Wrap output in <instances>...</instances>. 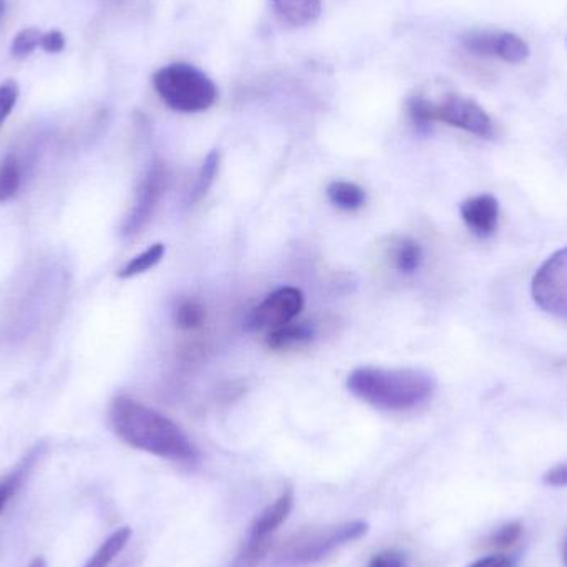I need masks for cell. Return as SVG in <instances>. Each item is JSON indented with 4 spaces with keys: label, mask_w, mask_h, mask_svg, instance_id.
<instances>
[{
    "label": "cell",
    "mask_w": 567,
    "mask_h": 567,
    "mask_svg": "<svg viewBox=\"0 0 567 567\" xmlns=\"http://www.w3.org/2000/svg\"><path fill=\"white\" fill-rule=\"evenodd\" d=\"M110 425L122 442L140 452L176 463H195L198 460V449L178 423L128 396L113 400Z\"/></svg>",
    "instance_id": "cell-1"
},
{
    "label": "cell",
    "mask_w": 567,
    "mask_h": 567,
    "mask_svg": "<svg viewBox=\"0 0 567 567\" xmlns=\"http://www.w3.org/2000/svg\"><path fill=\"white\" fill-rule=\"evenodd\" d=\"M435 380L425 370L360 367L347 379V389L362 402L385 412H405L435 393Z\"/></svg>",
    "instance_id": "cell-2"
},
{
    "label": "cell",
    "mask_w": 567,
    "mask_h": 567,
    "mask_svg": "<svg viewBox=\"0 0 567 567\" xmlns=\"http://www.w3.org/2000/svg\"><path fill=\"white\" fill-rule=\"evenodd\" d=\"M153 86L169 109L198 113L212 109L218 90L206 73L189 63H172L153 75Z\"/></svg>",
    "instance_id": "cell-3"
},
{
    "label": "cell",
    "mask_w": 567,
    "mask_h": 567,
    "mask_svg": "<svg viewBox=\"0 0 567 567\" xmlns=\"http://www.w3.org/2000/svg\"><path fill=\"white\" fill-rule=\"evenodd\" d=\"M369 533V525L363 522L342 523L326 528L309 529L293 536L279 553V565L307 566L322 561L340 546L357 542Z\"/></svg>",
    "instance_id": "cell-4"
},
{
    "label": "cell",
    "mask_w": 567,
    "mask_h": 567,
    "mask_svg": "<svg viewBox=\"0 0 567 567\" xmlns=\"http://www.w3.org/2000/svg\"><path fill=\"white\" fill-rule=\"evenodd\" d=\"M532 296L539 309L567 319V248L555 252L536 272Z\"/></svg>",
    "instance_id": "cell-5"
},
{
    "label": "cell",
    "mask_w": 567,
    "mask_h": 567,
    "mask_svg": "<svg viewBox=\"0 0 567 567\" xmlns=\"http://www.w3.org/2000/svg\"><path fill=\"white\" fill-rule=\"evenodd\" d=\"M166 186H168V169H166L165 163H153L136 188L132 209L123 219L122 236L132 238L148 225L150 219L155 215L163 193L166 192Z\"/></svg>",
    "instance_id": "cell-6"
},
{
    "label": "cell",
    "mask_w": 567,
    "mask_h": 567,
    "mask_svg": "<svg viewBox=\"0 0 567 567\" xmlns=\"http://www.w3.org/2000/svg\"><path fill=\"white\" fill-rule=\"evenodd\" d=\"M433 118L435 122L446 123L453 128L463 130L482 138H492L495 132L488 113L475 100L456 95V93L445 96L442 103H433Z\"/></svg>",
    "instance_id": "cell-7"
},
{
    "label": "cell",
    "mask_w": 567,
    "mask_h": 567,
    "mask_svg": "<svg viewBox=\"0 0 567 567\" xmlns=\"http://www.w3.org/2000/svg\"><path fill=\"white\" fill-rule=\"evenodd\" d=\"M303 307V293L297 287H281L269 293L249 316V330L279 329L292 322Z\"/></svg>",
    "instance_id": "cell-8"
},
{
    "label": "cell",
    "mask_w": 567,
    "mask_h": 567,
    "mask_svg": "<svg viewBox=\"0 0 567 567\" xmlns=\"http://www.w3.org/2000/svg\"><path fill=\"white\" fill-rule=\"evenodd\" d=\"M463 47L476 55L498 56L508 63H522L529 56V47L522 37L512 32L473 30L462 39Z\"/></svg>",
    "instance_id": "cell-9"
},
{
    "label": "cell",
    "mask_w": 567,
    "mask_h": 567,
    "mask_svg": "<svg viewBox=\"0 0 567 567\" xmlns=\"http://www.w3.org/2000/svg\"><path fill=\"white\" fill-rule=\"evenodd\" d=\"M293 502H296V498H293L292 489H287L252 522L248 548H246V555L243 556V565L252 566L261 558L266 542L289 518Z\"/></svg>",
    "instance_id": "cell-10"
},
{
    "label": "cell",
    "mask_w": 567,
    "mask_h": 567,
    "mask_svg": "<svg viewBox=\"0 0 567 567\" xmlns=\"http://www.w3.org/2000/svg\"><path fill=\"white\" fill-rule=\"evenodd\" d=\"M460 213L470 231L480 238H489L498 229L499 203L495 196L480 195L466 199Z\"/></svg>",
    "instance_id": "cell-11"
},
{
    "label": "cell",
    "mask_w": 567,
    "mask_h": 567,
    "mask_svg": "<svg viewBox=\"0 0 567 567\" xmlns=\"http://www.w3.org/2000/svg\"><path fill=\"white\" fill-rule=\"evenodd\" d=\"M276 13L290 27H303L319 19L320 0H272Z\"/></svg>",
    "instance_id": "cell-12"
},
{
    "label": "cell",
    "mask_w": 567,
    "mask_h": 567,
    "mask_svg": "<svg viewBox=\"0 0 567 567\" xmlns=\"http://www.w3.org/2000/svg\"><path fill=\"white\" fill-rule=\"evenodd\" d=\"M312 339V327L306 323H287L269 332L268 346L275 350L293 349V347L306 346Z\"/></svg>",
    "instance_id": "cell-13"
},
{
    "label": "cell",
    "mask_w": 567,
    "mask_h": 567,
    "mask_svg": "<svg viewBox=\"0 0 567 567\" xmlns=\"http://www.w3.org/2000/svg\"><path fill=\"white\" fill-rule=\"evenodd\" d=\"M130 538H132V528H130V526H123V528L116 529V532L112 533V535L102 543V546L93 553L92 558H90L89 563L83 567H109L112 565L113 559L128 545Z\"/></svg>",
    "instance_id": "cell-14"
},
{
    "label": "cell",
    "mask_w": 567,
    "mask_h": 567,
    "mask_svg": "<svg viewBox=\"0 0 567 567\" xmlns=\"http://www.w3.org/2000/svg\"><path fill=\"white\" fill-rule=\"evenodd\" d=\"M327 196L336 208L355 212L365 205V192L355 183L333 182L327 188Z\"/></svg>",
    "instance_id": "cell-15"
},
{
    "label": "cell",
    "mask_w": 567,
    "mask_h": 567,
    "mask_svg": "<svg viewBox=\"0 0 567 567\" xmlns=\"http://www.w3.org/2000/svg\"><path fill=\"white\" fill-rule=\"evenodd\" d=\"M23 179V166L19 156L7 155L0 163V203L10 202L20 192Z\"/></svg>",
    "instance_id": "cell-16"
},
{
    "label": "cell",
    "mask_w": 567,
    "mask_h": 567,
    "mask_svg": "<svg viewBox=\"0 0 567 567\" xmlns=\"http://www.w3.org/2000/svg\"><path fill=\"white\" fill-rule=\"evenodd\" d=\"M166 248L162 243H156L152 248L146 251L140 252L138 256L126 262L118 271L120 279H132L135 276L143 275V272L150 271L155 268L163 258H165Z\"/></svg>",
    "instance_id": "cell-17"
},
{
    "label": "cell",
    "mask_w": 567,
    "mask_h": 567,
    "mask_svg": "<svg viewBox=\"0 0 567 567\" xmlns=\"http://www.w3.org/2000/svg\"><path fill=\"white\" fill-rule=\"evenodd\" d=\"M219 169V152L218 150H213L208 156H206L205 162H203L202 169H199L198 179H196L195 188H193L192 195H189V202L196 203L203 198V196L208 193V189L212 188L213 183H215L216 175H218Z\"/></svg>",
    "instance_id": "cell-18"
},
{
    "label": "cell",
    "mask_w": 567,
    "mask_h": 567,
    "mask_svg": "<svg viewBox=\"0 0 567 567\" xmlns=\"http://www.w3.org/2000/svg\"><path fill=\"white\" fill-rule=\"evenodd\" d=\"M206 309L198 300H183L175 310V323L183 330L198 329L205 323Z\"/></svg>",
    "instance_id": "cell-19"
},
{
    "label": "cell",
    "mask_w": 567,
    "mask_h": 567,
    "mask_svg": "<svg viewBox=\"0 0 567 567\" xmlns=\"http://www.w3.org/2000/svg\"><path fill=\"white\" fill-rule=\"evenodd\" d=\"M422 246L416 241H412V239H403L399 248H396L395 265L399 271L406 272V275L415 272L420 265H422Z\"/></svg>",
    "instance_id": "cell-20"
},
{
    "label": "cell",
    "mask_w": 567,
    "mask_h": 567,
    "mask_svg": "<svg viewBox=\"0 0 567 567\" xmlns=\"http://www.w3.org/2000/svg\"><path fill=\"white\" fill-rule=\"evenodd\" d=\"M40 39H42V32L39 29L29 27V29L20 30L13 37L12 45H10V53H12L13 59L22 60L32 55L33 50L40 47Z\"/></svg>",
    "instance_id": "cell-21"
},
{
    "label": "cell",
    "mask_w": 567,
    "mask_h": 567,
    "mask_svg": "<svg viewBox=\"0 0 567 567\" xmlns=\"http://www.w3.org/2000/svg\"><path fill=\"white\" fill-rule=\"evenodd\" d=\"M409 115L413 125L419 126V128H429L432 123H435L433 103L422 99V96H413L409 100Z\"/></svg>",
    "instance_id": "cell-22"
},
{
    "label": "cell",
    "mask_w": 567,
    "mask_h": 567,
    "mask_svg": "<svg viewBox=\"0 0 567 567\" xmlns=\"http://www.w3.org/2000/svg\"><path fill=\"white\" fill-rule=\"evenodd\" d=\"M17 100H19V85L16 80H6L0 85V128L9 118L12 110L16 109Z\"/></svg>",
    "instance_id": "cell-23"
},
{
    "label": "cell",
    "mask_w": 567,
    "mask_h": 567,
    "mask_svg": "<svg viewBox=\"0 0 567 567\" xmlns=\"http://www.w3.org/2000/svg\"><path fill=\"white\" fill-rule=\"evenodd\" d=\"M523 536V525L522 523H509V525L503 526L499 528L495 535L492 536L493 546L496 548H508V546L515 545L522 539Z\"/></svg>",
    "instance_id": "cell-24"
},
{
    "label": "cell",
    "mask_w": 567,
    "mask_h": 567,
    "mask_svg": "<svg viewBox=\"0 0 567 567\" xmlns=\"http://www.w3.org/2000/svg\"><path fill=\"white\" fill-rule=\"evenodd\" d=\"M25 466H20L9 478L0 482V513L3 512L9 499L16 495L17 488H19L20 482H22L23 475H25Z\"/></svg>",
    "instance_id": "cell-25"
},
{
    "label": "cell",
    "mask_w": 567,
    "mask_h": 567,
    "mask_svg": "<svg viewBox=\"0 0 567 567\" xmlns=\"http://www.w3.org/2000/svg\"><path fill=\"white\" fill-rule=\"evenodd\" d=\"M369 567H406V558L399 551H383L370 559Z\"/></svg>",
    "instance_id": "cell-26"
},
{
    "label": "cell",
    "mask_w": 567,
    "mask_h": 567,
    "mask_svg": "<svg viewBox=\"0 0 567 567\" xmlns=\"http://www.w3.org/2000/svg\"><path fill=\"white\" fill-rule=\"evenodd\" d=\"M40 49L45 50L47 53H60L65 49V37L60 30H52V32L42 33L40 39Z\"/></svg>",
    "instance_id": "cell-27"
},
{
    "label": "cell",
    "mask_w": 567,
    "mask_h": 567,
    "mask_svg": "<svg viewBox=\"0 0 567 567\" xmlns=\"http://www.w3.org/2000/svg\"><path fill=\"white\" fill-rule=\"evenodd\" d=\"M545 483L551 488H566L567 486V463L553 466L545 473Z\"/></svg>",
    "instance_id": "cell-28"
},
{
    "label": "cell",
    "mask_w": 567,
    "mask_h": 567,
    "mask_svg": "<svg viewBox=\"0 0 567 567\" xmlns=\"http://www.w3.org/2000/svg\"><path fill=\"white\" fill-rule=\"evenodd\" d=\"M468 567H516V561L508 555H492L472 563Z\"/></svg>",
    "instance_id": "cell-29"
},
{
    "label": "cell",
    "mask_w": 567,
    "mask_h": 567,
    "mask_svg": "<svg viewBox=\"0 0 567 567\" xmlns=\"http://www.w3.org/2000/svg\"><path fill=\"white\" fill-rule=\"evenodd\" d=\"M29 567H49L47 566L45 559L43 558H35L32 563H30Z\"/></svg>",
    "instance_id": "cell-30"
},
{
    "label": "cell",
    "mask_w": 567,
    "mask_h": 567,
    "mask_svg": "<svg viewBox=\"0 0 567 567\" xmlns=\"http://www.w3.org/2000/svg\"><path fill=\"white\" fill-rule=\"evenodd\" d=\"M563 563H565V567H567V536L565 539V545H563Z\"/></svg>",
    "instance_id": "cell-31"
},
{
    "label": "cell",
    "mask_w": 567,
    "mask_h": 567,
    "mask_svg": "<svg viewBox=\"0 0 567 567\" xmlns=\"http://www.w3.org/2000/svg\"><path fill=\"white\" fill-rule=\"evenodd\" d=\"M3 12H6V0H0V19H2Z\"/></svg>",
    "instance_id": "cell-32"
}]
</instances>
